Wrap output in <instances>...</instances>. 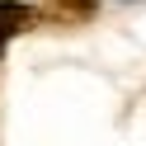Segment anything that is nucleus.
Returning <instances> with one entry per match:
<instances>
[{"mask_svg":"<svg viewBox=\"0 0 146 146\" xmlns=\"http://www.w3.org/2000/svg\"><path fill=\"white\" fill-rule=\"evenodd\" d=\"M29 19H33L29 5H10V0H0V52H5V42H10Z\"/></svg>","mask_w":146,"mask_h":146,"instance_id":"nucleus-1","label":"nucleus"},{"mask_svg":"<svg viewBox=\"0 0 146 146\" xmlns=\"http://www.w3.org/2000/svg\"><path fill=\"white\" fill-rule=\"evenodd\" d=\"M90 14H94L90 0H57V5L47 10V19H90Z\"/></svg>","mask_w":146,"mask_h":146,"instance_id":"nucleus-2","label":"nucleus"}]
</instances>
